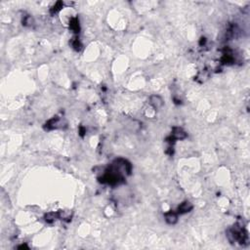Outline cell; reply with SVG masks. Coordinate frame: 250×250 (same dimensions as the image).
I'll return each instance as SVG.
<instances>
[{
	"label": "cell",
	"mask_w": 250,
	"mask_h": 250,
	"mask_svg": "<svg viewBox=\"0 0 250 250\" xmlns=\"http://www.w3.org/2000/svg\"><path fill=\"white\" fill-rule=\"evenodd\" d=\"M166 218V222L168 224H175L177 222V215L174 213V212H169L165 215Z\"/></svg>",
	"instance_id": "cell-4"
},
{
	"label": "cell",
	"mask_w": 250,
	"mask_h": 250,
	"mask_svg": "<svg viewBox=\"0 0 250 250\" xmlns=\"http://www.w3.org/2000/svg\"><path fill=\"white\" fill-rule=\"evenodd\" d=\"M187 137V134L185 131H183V129L181 128H174L173 133H172V138L175 140H182L185 139Z\"/></svg>",
	"instance_id": "cell-1"
},
{
	"label": "cell",
	"mask_w": 250,
	"mask_h": 250,
	"mask_svg": "<svg viewBox=\"0 0 250 250\" xmlns=\"http://www.w3.org/2000/svg\"><path fill=\"white\" fill-rule=\"evenodd\" d=\"M56 217H57V214H55V213H49V214L46 215L45 218H46V221L47 222H52V221L55 220Z\"/></svg>",
	"instance_id": "cell-5"
},
{
	"label": "cell",
	"mask_w": 250,
	"mask_h": 250,
	"mask_svg": "<svg viewBox=\"0 0 250 250\" xmlns=\"http://www.w3.org/2000/svg\"><path fill=\"white\" fill-rule=\"evenodd\" d=\"M151 105L154 109H159L163 106V100H162L159 96H153L151 97Z\"/></svg>",
	"instance_id": "cell-2"
},
{
	"label": "cell",
	"mask_w": 250,
	"mask_h": 250,
	"mask_svg": "<svg viewBox=\"0 0 250 250\" xmlns=\"http://www.w3.org/2000/svg\"><path fill=\"white\" fill-rule=\"evenodd\" d=\"M192 209V205L189 201H186L182 203L179 206V212L180 213H186V212H189Z\"/></svg>",
	"instance_id": "cell-3"
}]
</instances>
